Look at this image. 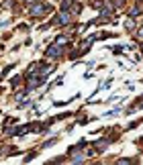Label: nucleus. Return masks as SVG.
<instances>
[{"label":"nucleus","instance_id":"1","mask_svg":"<svg viewBox=\"0 0 143 165\" xmlns=\"http://www.w3.org/2000/svg\"><path fill=\"white\" fill-rule=\"evenodd\" d=\"M139 35H141V37H143V29H141V31H139Z\"/></svg>","mask_w":143,"mask_h":165}]
</instances>
